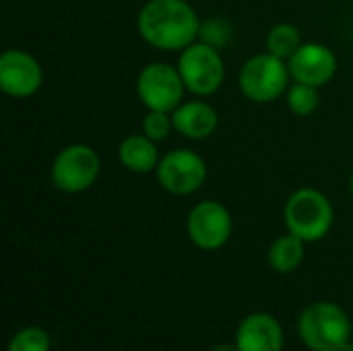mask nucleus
<instances>
[{
  "label": "nucleus",
  "instance_id": "obj_21",
  "mask_svg": "<svg viewBox=\"0 0 353 351\" xmlns=\"http://www.w3.org/2000/svg\"><path fill=\"white\" fill-rule=\"evenodd\" d=\"M211 351H238L236 348V343L232 345V343H219V345H215Z\"/></svg>",
  "mask_w": 353,
  "mask_h": 351
},
{
  "label": "nucleus",
  "instance_id": "obj_8",
  "mask_svg": "<svg viewBox=\"0 0 353 351\" xmlns=\"http://www.w3.org/2000/svg\"><path fill=\"white\" fill-rule=\"evenodd\" d=\"M209 168L203 155L192 149H172L161 155L155 170L157 184L174 197H190L207 182Z\"/></svg>",
  "mask_w": 353,
  "mask_h": 351
},
{
  "label": "nucleus",
  "instance_id": "obj_10",
  "mask_svg": "<svg viewBox=\"0 0 353 351\" xmlns=\"http://www.w3.org/2000/svg\"><path fill=\"white\" fill-rule=\"evenodd\" d=\"M43 85L39 60L21 48H8L0 56V89L12 99L33 97Z\"/></svg>",
  "mask_w": 353,
  "mask_h": 351
},
{
  "label": "nucleus",
  "instance_id": "obj_16",
  "mask_svg": "<svg viewBox=\"0 0 353 351\" xmlns=\"http://www.w3.org/2000/svg\"><path fill=\"white\" fill-rule=\"evenodd\" d=\"M304 43V37H302V31L298 25L294 23H277L269 29L267 37H265V48L269 54L281 58V60H290L298 50L300 46Z\"/></svg>",
  "mask_w": 353,
  "mask_h": 351
},
{
  "label": "nucleus",
  "instance_id": "obj_2",
  "mask_svg": "<svg viewBox=\"0 0 353 351\" xmlns=\"http://www.w3.org/2000/svg\"><path fill=\"white\" fill-rule=\"evenodd\" d=\"M283 221L290 234L304 242L325 240L335 223V209L329 197L312 186H302L290 194L283 207Z\"/></svg>",
  "mask_w": 353,
  "mask_h": 351
},
{
  "label": "nucleus",
  "instance_id": "obj_5",
  "mask_svg": "<svg viewBox=\"0 0 353 351\" xmlns=\"http://www.w3.org/2000/svg\"><path fill=\"white\" fill-rule=\"evenodd\" d=\"M99 174L101 157L93 147L85 143L62 147L50 166V180L54 188L64 194L87 192L99 180Z\"/></svg>",
  "mask_w": 353,
  "mask_h": 351
},
{
  "label": "nucleus",
  "instance_id": "obj_18",
  "mask_svg": "<svg viewBox=\"0 0 353 351\" xmlns=\"http://www.w3.org/2000/svg\"><path fill=\"white\" fill-rule=\"evenodd\" d=\"M50 335L41 327H25L8 341V351H50Z\"/></svg>",
  "mask_w": 353,
  "mask_h": 351
},
{
  "label": "nucleus",
  "instance_id": "obj_19",
  "mask_svg": "<svg viewBox=\"0 0 353 351\" xmlns=\"http://www.w3.org/2000/svg\"><path fill=\"white\" fill-rule=\"evenodd\" d=\"M174 130V122H172V114L168 112H155V110H147V114L143 116L141 122V132L147 134L151 141L161 143L170 137V132Z\"/></svg>",
  "mask_w": 353,
  "mask_h": 351
},
{
  "label": "nucleus",
  "instance_id": "obj_1",
  "mask_svg": "<svg viewBox=\"0 0 353 351\" xmlns=\"http://www.w3.org/2000/svg\"><path fill=\"white\" fill-rule=\"evenodd\" d=\"M203 21L188 0H147L137 17L145 43L161 52H182L201 35Z\"/></svg>",
  "mask_w": 353,
  "mask_h": 351
},
{
  "label": "nucleus",
  "instance_id": "obj_11",
  "mask_svg": "<svg viewBox=\"0 0 353 351\" xmlns=\"http://www.w3.org/2000/svg\"><path fill=\"white\" fill-rule=\"evenodd\" d=\"M288 66L294 81L321 89L335 79L339 60L329 46L321 41H304L288 60Z\"/></svg>",
  "mask_w": 353,
  "mask_h": 351
},
{
  "label": "nucleus",
  "instance_id": "obj_9",
  "mask_svg": "<svg viewBox=\"0 0 353 351\" xmlns=\"http://www.w3.org/2000/svg\"><path fill=\"white\" fill-rule=\"evenodd\" d=\"M234 232L230 209L213 199L196 203L186 217V234L190 242L205 252L223 248Z\"/></svg>",
  "mask_w": 353,
  "mask_h": 351
},
{
  "label": "nucleus",
  "instance_id": "obj_13",
  "mask_svg": "<svg viewBox=\"0 0 353 351\" xmlns=\"http://www.w3.org/2000/svg\"><path fill=\"white\" fill-rule=\"evenodd\" d=\"M174 130L190 141H205L215 134L219 126L217 110L205 101V97H194L190 101H182L172 112Z\"/></svg>",
  "mask_w": 353,
  "mask_h": 351
},
{
  "label": "nucleus",
  "instance_id": "obj_7",
  "mask_svg": "<svg viewBox=\"0 0 353 351\" xmlns=\"http://www.w3.org/2000/svg\"><path fill=\"white\" fill-rule=\"evenodd\" d=\"M186 85L178 66L168 62H149L139 70L137 95L145 110L172 114L184 101Z\"/></svg>",
  "mask_w": 353,
  "mask_h": 351
},
{
  "label": "nucleus",
  "instance_id": "obj_20",
  "mask_svg": "<svg viewBox=\"0 0 353 351\" xmlns=\"http://www.w3.org/2000/svg\"><path fill=\"white\" fill-rule=\"evenodd\" d=\"M199 39L215 46V48H223L230 39H232V27L228 21L223 19H209L201 25V35Z\"/></svg>",
  "mask_w": 353,
  "mask_h": 351
},
{
  "label": "nucleus",
  "instance_id": "obj_4",
  "mask_svg": "<svg viewBox=\"0 0 353 351\" xmlns=\"http://www.w3.org/2000/svg\"><path fill=\"white\" fill-rule=\"evenodd\" d=\"M290 81L288 62L269 52L250 56L238 72V87L252 103L277 101L290 89Z\"/></svg>",
  "mask_w": 353,
  "mask_h": 351
},
{
  "label": "nucleus",
  "instance_id": "obj_23",
  "mask_svg": "<svg viewBox=\"0 0 353 351\" xmlns=\"http://www.w3.org/2000/svg\"><path fill=\"white\" fill-rule=\"evenodd\" d=\"M350 192H352V197H353V174H352V178H350Z\"/></svg>",
  "mask_w": 353,
  "mask_h": 351
},
{
  "label": "nucleus",
  "instance_id": "obj_17",
  "mask_svg": "<svg viewBox=\"0 0 353 351\" xmlns=\"http://www.w3.org/2000/svg\"><path fill=\"white\" fill-rule=\"evenodd\" d=\"M285 103H288V108H290V112L294 116L308 118L319 110L321 95H319L316 87L294 81V85H290V89L285 91Z\"/></svg>",
  "mask_w": 353,
  "mask_h": 351
},
{
  "label": "nucleus",
  "instance_id": "obj_12",
  "mask_svg": "<svg viewBox=\"0 0 353 351\" xmlns=\"http://www.w3.org/2000/svg\"><path fill=\"white\" fill-rule=\"evenodd\" d=\"M238 351H283V329L273 314L252 312L238 325L236 331Z\"/></svg>",
  "mask_w": 353,
  "mask_h": 351
},
{
  "label": "nucleus",
  "instance_id": "obj_6",
  "mask_svg": "<svg viewBox=\"0 0 353 351\" xmlns=\"http://www.w3.org/2000/svg\"><path fill=\"white\" fill-rule=\"evenodd\" d=\"M178 70L186 91L194 97H211L225 81V62L219 48L196 39L178 56Z\"/></svg>",
  "mask_w": 353,
  "mask_h": 351
},
{
  "label": "nucleus",
  "instance_id": "obj_15",
  "mask_svg": "<svg viewBox=\"0 0 353 351\" xmlns=\"http://www.w3.org/2000/svg\"><path fill=\"white\" fill-rule=\"evenodd\" d=\"M304 244H306L304 240H300L298 236H294L290 232L285 236L275 238L269 248V254H267L269 267L281 275L294 273L304 263V254H306Z\"/></svg>",
  "mask_w": 353,
  "mask_h": 351
},
{
  "label": "nucleus",
  "instance_id": "obj_3",
  "mask_svg": "<svg viewBox=\"0 0 353 351\" xmlns=\"http://www.w3.org/2000/svg\"><path fill=\"white\" fill-rule=\"evenodd\" d=\"M298 333L310 351H341L352 341V321L339 304L323 300L302 310Z\"/></svg>",
  "mask_w": 353,
  "mask_h": 351
},
{
  "label": "nucleus",
  "instance_id": "obj_22",
  "mask_svg": "<svg viewBox=\"0 0 353 351\" xmlns=\"http://www.w3.org/2000/svg\"><path fill=\"white\" fill-rule=\"evenodd\" d=\"M341 351H353V343L352 341H350V343H347V345H345V348H343V350Z\"/></svg>",
  "mask_w": 353,
  "mask_h": 351
},
{
  "label": "nucleus",
  "instance_id": "obj_14",
  "mask_svg": "<svg viewBox=\"0 0 353 351\" xmlns=\"http://www.w3.org/2000/svg\"><path fill=\"white\" fill-rule=\"evenodd\" d=\"M118 159L124 170L143 176V174H151L157 170L161 155H159L155 141H151L143 132H137V134H128L120 141Z\"/></svg>",
  "mask_w": 353,
  "mask_h": 351
}]
</instances>
